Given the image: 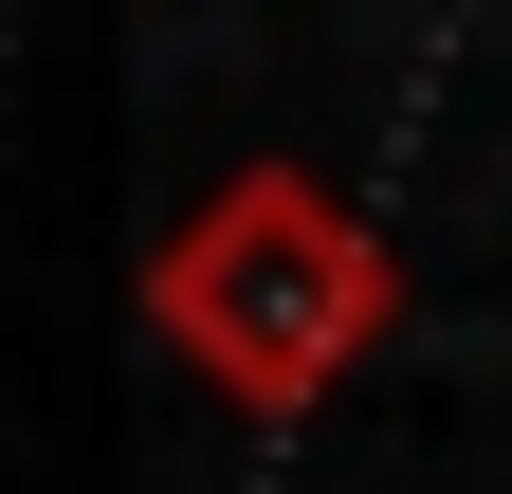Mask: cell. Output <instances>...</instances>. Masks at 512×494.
Segmentation results:
<instances>
[{
    "label": "cell",
    "mask_w": 512,
    "mask_h": 494,
    "mask_svg": "<svg viewBox=\"0 0 512 494\" xmlns=\"http://www.w3.org/2000/svg\"><path fill=\"white\" fill-rule=\"evenodd\" d=\"M147 330L202 366L238 421H311L403 330V257H384V220L330 202L311 165H220L202 202L147 238Z\"/></svg>",
    "instance_id": "cell-1"
}]
</instances>
